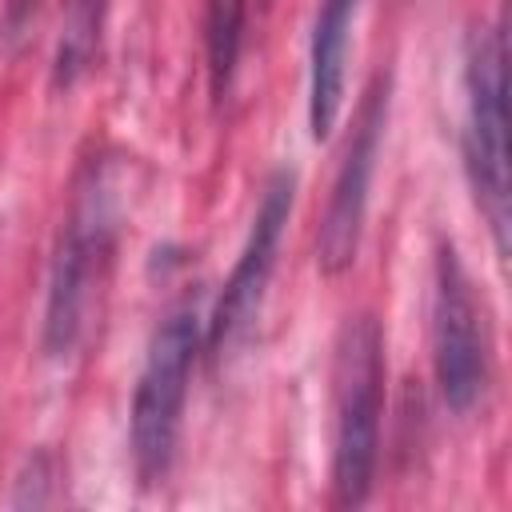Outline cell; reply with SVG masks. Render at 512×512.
<instances>
[{
  "label": "cell",
  "instance_id": "cell-10",
  "mask_svg": "<svg viewBox=\"0 0 512 512\" xmlns=\"http://www.w3.org/2000/svg\"><path fill=\"white\" fill-rule=\"evenodd\" d=\"M204 44H208V84L212 96L224 100L236 56H240V36H244V0H208V24H204Z\"/></svg>",
  "mask_w": 512,
  "mask_h": 512
},
{
  "label": "cell",
  "instance_id": "cell-7",
  "mask_svg": "<svg viewBox=\"0 0 512 512\" xmlns=\"http://www.w3.org/2000/svg\"><path fill=\"white\" fill-rule=\"evenodd\" d=\"M384 120H388V76H376L368 96H364V104H360V112H356V124H352L340 172L332 180V196H328L324 220H320L316 264H320L324 276H340L356 260L364 216H368V188H372V172H376Z\"/></svg>",
  "mask_w": 512,
  "mask_h": 512
},
{
  "label": "cell",
  "instance_id": "cell-9",
  "mask_svg": "<svg viewBox=\"0 0 512 512\" xmlns=\"http://www.w3.org/2000/svg\"><path fill=\"white\" fill-rule=\"evenodd\" d=\"M104 12H108V0H68L64 32H60V52H56V80L60 84H72L96 60Z\"/></svg>",
  "mask_w": 512,
  "mask_h": 512
},
{
  "label": "cell",
  "instance_id": "cell-2",
  "mask_svg": "<svg viewBox=\"0 0 512 512\" xmlns=\"http://www.w3.org/2000/svg\"><path fill=\"white\" fill-rule=\"evenodd\" d=\"M196 352H200V316L192 304H180L152 332L148 360L132 392V460L144 488L164 484L172 468Z\"/></svg>",
  "mask_w": 512,
  "mask_h": 512
},
{
  "label": "cell",
  "instance_id": "cell-8",
  "mask_svg": "<svg viewBox=\"0 0 512 512\" xmlns=\"http://www.w3.org/2000/svg\"><path fill=\"white\" fill-rule=\"evenodd\" d=\"M360 0H320L308 56V128L312 140H328L344 108V60Z\"/></svg>",
  "mask_w": 512,
  "mask_h": 512
},
{
  "label": "cell",
  "instance_id": "cell-6",
  "mask_svg": "<svg viewBox=\"0 0 512 512\" xmlns=\"http://www.w3.org/2000/svg\"><path fill=\"white\" fill-rule=\"evenodd\" d=\"M292 196H296V176L288 168L272 172V180L264 184L260 208L252 216L248 240L240 248V260H236L232 276L224 280V292H220V300L208 316V328H204V352L212 360H220L260 316V304H264V292H268V280L276 268L280 232L292 216Z\"/></svg>",
  "mask_w": 512,
  "mask_h": 512
},
{
  "label": "cell",
  "instance_id": "cell-1",
  "mask_svg": "<svg viewBox=\"0 0 512 512\" xmlns=\"http://www.w3.org/2000/svg\"><path fill=\"white\" fill-rule=\"evenodd\" d=\"M384 408V332L372 316L344 324L336 344V444L332 488L340 508H356L372 492Z\"/></svg>",
  "mask_w": 512,
  "mask_h": 512
},
{
  "label": "cell",
  "instance_id": "cell-4",
  "mask_svg": "<svg viewBox=\"0 0 512 512\" xmlns=\"http://www.w3.org/2000/svg\"><path fill=\"white\" fill-rule=\"evenodd\" d=\"M112 232H116V216H112L108 188L100 176H92V188L80 192L68 216L60 252L52 264V288H48V312H44V348L52 356L72 352L84 332L92 288L104 280V268L112 256Z\"/></svg>",
  "mask_w": 512,
  "mask_h": 512
},
{
  "label": "cell",
  "instance_id": "cell-5",
  "mask_svg": "<svg viewBox=\"0 0 512 512\" xmlns=\"http://www.w3.org/2000/svg\"><path fill=\"white\" fill-rule=\"evenodd\" d=\"M432 368L440 396L452 412H468L488 380V344L480 308L472 296V280L452 244L436 256V288H432Z\"/></svg>",
  "mask_w": 512,
  "mask_h": 512
},
{
  "label": "cell",
  "instance_id": "cell-3",
  "mask_svg": "<svg viewBox=\"0 0 512 512\" xmlns=\"http://www.w3.org/2000/svg\"><path fill=\"white\" fill-rule=\"evenodd\" d=\"M464 92H468V112H464L468 180L496 236V252H508V72H504L500 28L476 32L464 68Z\"/></svg>",
  "mask_w": 512,
  "mask_h": 512
}]
</instances>
